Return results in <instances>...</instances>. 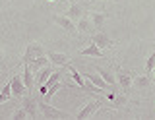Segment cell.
I'll use <instances>...</instances> for the list:
<instances>
[{"instance_id": "6da1fadb", "label": "cell", "mask_w": 155, "mask_h": 120, "mask_svg": "<svg viewBox=\"0 0 155 120\" xmlns=\"http://www.w3.org/2000/svg\"><path fill=\"white\" fill-rule=\"evenodd\" d=\"M114 70H116V83L120 85V89H122L124 95H128L130 91H132V83H134V76L130 74V72L122 70L118 64H114Z\"/></svg>"}, {"instance_id": "7a4b0ae2", "label": "cell", "mask_w": 155, "mask_h": 120, "mask_svg": "<svg viewBox=\"0 0 155 120\" xmlns=\"http://www.w3.org/2000/svg\"><path fill=\"white\" fill-rule=\"evenodd\" d=\"M37 107L39 110H41V114L45 118H51V120H54V118H66L68 116V112L66 110H60V109H54L48 101H37Z\"/></svg>"}, {"instance_id": "3957f363", "label": "cell", "mask_w": 155, "mask_h": 120, "mask_svg": "<svg viewBox=\"0 0 155 120\" xmlns=\"http://www.w3.org/2000/svg\"><path fill=\"white\" fill-rule=\"evenodd\" d=\"M52 21H54L56 25H60L62 29L68 33V35H72V37H76V35H78V27H76V23H74V20H70L68 16H60V14H56V16H52Z\"/></svg>"}, {"instance_id": "277c9868", "label": "cell", "mask_w": 155, "mask_h": 120, "mask_svg": "<svg viewBox=\"0 0 155 120\" xmlns=\"http://www.w3.org/2000/svg\"><path fill=\"white\" fill-rule=\"evenodd\" d=\"M101 105H103V103H101L99 99H93V101H89V103H87L85 107H84V109L80 110V112L76 114V118H78V120H85V118L93 116V114L97 112V110L101 109Z\"/></svg>"}, {"instance_id": "5b68a950", "label": "cell", "mask_w": 155, "mask_h": 120, "mask_svg": "<svg viewBox=\"0 0 155 120\" xmlns=\"http://www.w3.org/2000/svg\"><path fill=\"white\" fill-rule=\"evenodd\" d=\"M10 85H12V97H18V99H21L23 95L27 93V89H25V83H23V78H21L19 74L12 76V79H10Z\"/></svg>"}, {"instance_id": "8992f818", "label": "cell", "mask_w": 155, "mask_h": 120, "mask_svg": "<svg viewBox=\"0 0 155 120\" xmlns=\"http://www.w3.org/2000/svg\"><path fill=\"white\" fill-rule=\"evenodd\" d=\"M85 14H87V4L84 2H74L70 8H68V12H66V16L70 18V20H81V18H85Z\"/></svg>"}, {"instance_id": "52a82bcc", "label": "cell", "mask_w": 155, "mask_h": 120, "mask_svg": "<svg viewBox=\"0 0 155 120\" xmlns=\"http://www.w3.org/2000/svg\"><path fill=\"white\" fill-rule=\"evenodd\" d=\"M45 54V50H43V47L39 45V43H29L27 45V49H25V54H23V62H31V60H35L37 56H43Z\"/></svg>"}, {"instance_id": "ba28073f", "label": "cell", "mask_w": 155, "mask_h": 120, "mask_svg": "<svg viewBox=\"0 0 155 120\" xmlns=\"http://www.w3.org/2000/svg\"><path fill=\"white\" fill-rule=\"evenodd\" d=\"M91 43H95L97 47H99L101 50H105V49H113L114 47V43L109 39V37L105 35L103 31H97V33H91Z\"/></svg>"}, {"instance_id": "9c48e42d", "label": "cell", "mask_w": 155, "mask_h": 120, "mask_svg": "<svg viewBox=\"0 0 155 120\" xmlns=\"http://www.w3.org/2000/svg\"><path fill=\"white\" fill-rule=\"evenodd\" d=\"M21 107H23V110L27 112L29 118H35V116H37L39 107H37V101L33 99L31 95H27V97H21Z\"/></svg>"}, {"instance_id": "30bf717a", "label": "cell", "mask_w": 155, "mask_h": 120, "mask_svg": "<svg viewBox=\"0 0 155 120\" xmlns=\"http://www.w3.org/2000/svg\"><path fill=\"white\" fill-rule=\"evenodd\" d=\"M47 56L52 66H66L70 62V54H64V52H48Z\"/></svg>"}, {"instance_id": "8fae6325", "label": "cell", "mask_w": 155, "mask_h": 120, "mask_svg": "<svg viewBox=\"0 0 155 120\" xmlns=\"http://www.w3.org/2000/svg\"><path fill=\"white\" fill-rule=\"evenodd\" d=\"M23 83H25V89H27V93L29 91H33V85H35V81H33V70H31V66L27 64V62H23Z\"/></svg>"}, {"instance_id": "7c38bea8", "label": "cell", "mask_w": 155, "mask_h": 120, "mask_svg": "<svg viewBox=\"0 0 155 120\" xmlns=\"http://www.w3.org/2000/svg\"><path fill=\"white\" fill-rule=\"evenodd\" d=\"M81 76H84L85 79H89L93 85H97V87H99L101 91H105V89H109V87H110V85L107 83V81H105L103 78H101L99 74H97V76H95V74H81ZM113 91H114V89H113Z\"/></svg>"}, {"instance_id": "4fadbf2b", "label": "cell", "mask_w": 155, "mask_h": 120, "mask_svg": "<svg viewBox=\"0 0 155 120\" xmlns=\"http://www.w3.org/2000/svg\"><path fill=\"white\" fill-rule=\"evenodd\" d=\"M80 54H81V56H97V58H103V56H105V54H103V50H101L99 47L95 45V43H91L89 47H85V49L81 50Z\"/></svg>"}, {"instance_id": "5bb4252c", "label": "cell", "mask_w": 155, "mask_h": 120, "mask_svg": "<svg viewBox=\"0 0 155 120\" xmlns=\"http://www.w3.org/2000/svg\"><path fill=\"white\" fill-rule=\"evenodd\" d=\"M105 20H107V14L105 12H93V14H91V23H93V27H95L97 31L103 29Z\"/></svg>"}, {"instance_id": "9a60e30c", "label": "cell", "mask_w": 155, "mask_h": 120, "mask_svg": "<svg viewBox=\"0 0 155 120\" xmlns=\"http://www.w3.org/2000/svg\"><path fill=\"white\" fill-rule=\"evenodd\" d=\"M76 27H78V31H81V33H93V23H91L87 18H81V20H78L76 21Z\"/></svg>"}, {"instance_id": "2e32d148", "label": "cell", "mask_w": 155, "mask_h": 120, "mask_svg": "<svg viewBox=\"0 0 155 120\" xmlns=\"http://www.w3.org/2000/svg\"><path fill=\"white\" fill-rule=\"evenodd\" d=\"M47 64H51V62H48V56H45V54H43V56H37L35 60L29 62V66H31V70H33V72H39V70L43 68V66H47Z\"/></svg>"}, {"instance_id": "e0dca14e", "label": "cell", "mask_w": 155, "mask_h": 120, "mask_svg": "<svg viewBox=\"0 0 155 120\" xmlns=\"http://www.w3.org/2000/svg\"><path fill=\"white\" fill-rule=\"evenodd\" d=\"M97 74H99L101 76V78H103L105 81H107V83H109L110 85V87H116V78H114V76L113 74H109V72H107V70H103V68H99V66H97Z\"/></svg>"}, {"instance_id": "ac0fdd59", "label": "cell", "mask_w": 155, "mask_h": 120, "mask_svg": "<svg viewBox=\"0 0 155 120\" xmlns=\"http://www.w3.org/2000/svg\"><path fill=\"white\" fill-rule=\"evenodd\" d=\"M52 74V68H51V64H47V66H43L41 70H39V76H37V83L39 85H43L45 81L48 79V76Z\"/></svg>"}, {"instance_id": "d6986e66", "label": "cell", "mask_w": 155, "mask_h": 120, "mask_svg": "<svg viewBox=\"0 0 155 120\" xmlns=\"http://www.w3.org/2000/svg\"><path fill=\"white\" fill-rule=\"evenodd\" d=\"M10 97H12V85H10V81H8V83H4L2 91H0V103L10 101Z\"/></svg>"}, {"instance_id": "ffe728a7", "label": "cell", "mask_w": 155, "mask_h": 120, "mask_svg": "<svg viewBox=\"0 0 155 120\" xmlns=\"http://www.w3.org/2000/svg\"><path fill=\"white\" fill-rule=\"evenodd\" d=\"M134 83L138 85L140 89H143V87H149V78H147V76H138V78L134 79Z\"/></svg>"}, {"instance_id": "44dd1931", "label": "cell", "mask_w": 155, "mask_h": 120, "mask_svg": "<svg viewBox=\"0 0 155 120\" xmlns=\"http://www.w3.org/2000/svg\"><path fill=\"white\" fill-rule=\"evenodd\" d=\"M124 105H126V95H120V97H114V99H113L110 109H122Z\"/></svg>"}, {"instance_id": "7402d4cb", "label": "cell", "mask_w": 155, "mask_h": 120, "mask_svg": "<svg viewBox=\"0 0 155 120\" xmlns=\"http://www.w3.org/2000/svg\"><path fill=\"white\" fill-rule=\"evenodd\" d=\"M153 70H155V52L147 58V62H145V72H147V74H151Z\"/></svg>"}, {"instance_id": "603a6c76", "label": "cell", "mask_w": 155, "mask_h": 120, "mask_svg": "<svg viewBox=\"0 0 155 120\" xmlns=\"http://www.w3.org/2000/svg\"><path fill=\"white\" fill-rule=\"evenodd\" d=\"M25 116H27V112L23 110V107H19L18 110H14V114H12V118H14V120H23Z\"/></svg>"}, {"instance_id": "cb8c5ba5", "label": "cell", "mask_w": 155, "mask_h": 120, "mask_svg": "<svg viewBox=\"0 0 155 120\" xmlns=\"http://www.w3.org/2000/svg\"><path fill=\"white\" fill-rule=\"evenodd\" d=\"M0 62H2V49H0Z\"/></svg>"}, {"instance_id": "d4e9b609", "label": "cell", "mask_w": 155, "mask_h": 120, "mask_svg": "<svg viewBox=\"0 0 155 120\" xmlns=\"http://www.w3.org/2000/svg\"><path fill=\"white\" fill-rule=\"evenodd\" d=\"M48 2H52V0H48Z\"/></svg>"}]
</instances>
